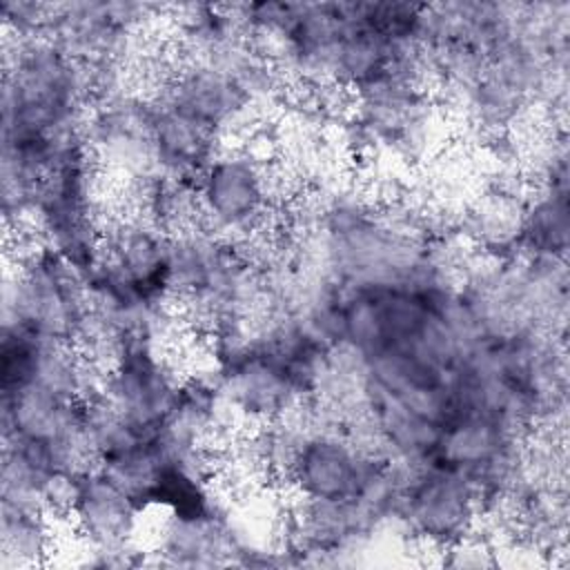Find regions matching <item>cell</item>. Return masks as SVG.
Listing matches in <instances>:
<instances>
[{
  "instance_id": "cell-1",
  "label": "cell",
  "mask_w": 570,
  "mask_h": 570,
  "mask_svg": "<svg viewBox=\"0 0 570 570\" xmlns=\"http://www.w3.org/2000/svg\"><path fill=\"white\" fill-rule=\"evenodd\" d=\"M272 160L243 145L218 147L194 180L198 225L227 243L267 225L278 212L272 194Z\"/></svg>"
},
{
  "instance_id": "cell-2",
  "label": "cell",
  "mask_w": 570,
  "mask_h": 570,
  "mask_svg": "<svg viewBox=\"0 0 570 570\" xmlns=\"http://www.w3.org/2000/svg\"><path fill=\"white\" fill-rule=\"evenodd\" d=\"M481 517V499L470 479L443 463H425L412 483L405 488L399 519L403 521L410 541L448 550L465 539Z\"/></svg>"
},
{
  "instance_id": "cell-3",
  "label": "cell",
  "mask_w": 570,
  "mask_h": 570,
  "mask_svg": "<svg viewBox=\"0 0 570 570\" xmlns=\"http://www.w3.org/2000/svg\"><path fill=\"white\" fill-rule=\"evenodd\" d=\"M183 372L151 341L129 338L120 361L105 374L100 399L142 434L158 430L174 412Z\"/></svg>"
},
{
  "instance_id": "cell-4",
  "label": "cell",
  "mask_w": 570,
  "mask_h": 570,
  "mask_svg": "<svg viewBox=\"0 0 570 570\" xmlns=\"http://www.w3.org/2000/svg\"><path fill=\"white\" fill-rule=\"evenodd\" d=\"M142 510L100 470L82 479L78 503L69 517L76 534L87 543L82 566H125L142 552L138 534Z\"/></svg>"
},
{
  "instance_id": "cell-5",
  "label": "cell",
  "mask_w": 570,
  "mask_h": 570,
  "mask_svg": "<svg viewBox=\"0 0 570 570\" xmlns=\"http://www.w3.org/2000/svg\"><path fill=\"white\" fill-rule=\"evenodd\" d=\"M385 459L358 452L341 430L303 436L285 474V490L303 499H356Z\"/></svg>"
},
{
  "instance_id": "cell-6",
  "label": "cell",
  "mask_w": 570,
  "mask_h": 570,
  "mask_svg": "<svg viewBox=\"0 0 570 570\" xmlns=\"http://www.w3.org/2000/svg\"><path fill=\"white\" fill-rule=\"evenodd\" d=\"M151 147L160 176L194 183L218 149V140L171 105L154 100Z\"/></svg>"
},
{
  "instance_id": "cell-7",
  "label": "cell",
  "mask_w": 570,
  "mask_h": 570,
  "mask_svg": "<svg viewBox=\"0 0 570 570\" xmlns=\"http://www.w3.org/2000/svg\"><path fill=\"white\" fill-rule=\"evenodd\" d=\"M85 419V401L65 399L38 383L2 396V439L58 441Z\"/></svg>"
},
{
  "instance_id": "cell-8",
  "label": "cell",
  "mask_w": 570,
  "mask_h": 570,
  "mask_svg": "<svg viewBox=\"0 0 570 570\" xmlns=\"http://www.w3.org/2000/svg\"><path fill=\"white\" fill-rule=\"evenodd\" d=\"M58 521L42 512L2 508L0 570H29L45 566L56 552Z\"/></svg>"
},
{
  "instance_id": "cell-9",
  "label": "cell",
  "mask_w": 570,
  "mask_h": 570,
  "mask_svg": "<svg viewBox=\"0 0 570 570\" xmlns=\"http://www.w3.org/2000/svg\"><path fill=\"white\" fill-rule=\"evenodd\" d=\"M568 232V187L537 189L525 200L519 254L566 258Z\"/></svg>"
},
{
  "instance_id": "cell-10",
  "label": "cell",
  "mask_w": 570,
  "mask_h": 570,
  "mask_svg": "<svg viewBox=\"0 0 570 570\" xmlns=\"http://www.w3.org/2000/svg\"><path fill=\"white\" fill-rule=\"evenodd\" d=\"M38 334L20 327L9 325L2 327V345H0V390L4 394H13L33 383L36 376V361L40 347Z\"/></svg>"
}]
</instances>
